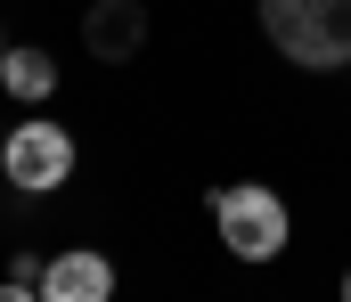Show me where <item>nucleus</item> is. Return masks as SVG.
Returning a JSON list of instances; mask_svg holds the SVG:
<instances>
[{
  "mask_svg": "<svg viewBox=\"0 0 351 302\" xmlns=\"http://www.w3.org/2000/svg\"><path fill=\"white\" fill-rule=\"evenodd\" d=\"M0 302H41V286H25V278H0Z\"/></svg>",
  "mask_w": 351,
  "mask_h": 302,
  "instance_id": "0eeeda50",
  "label": "nucleus"
},
{
  "mask_svg": "<svg viewBox=\"0 0 351 302\" xmlns=\"http://www.w3.org/2000/svg\"><path fill=\"white\" fill-rule=\"evenodd\" d=\"M139 41H147V8H139V0H90V16H82V49L90 58L131 66Z\"/></svg>",
  "mask_w": 351,
  "mask_h": 302,
  "instance_id": "39448f33",
  "label": "nucleus"
},
{
  "mask_svg": "<svg viewBox=\"0 0 351 302\" xmlns=\"http://www.w3.org/2000/svg\"><path fill=\"white\" fill-rule=\"evenodd\" d=\"M58 82H66V74H58V58H49V49H33V41H8V58H0V90L25 106V114H41V106L58 99Z\"/></svg>",
  "mask_w": 351,
  "mask_h": 302,
  "instance_id": "423d86ee",
  "label": "nucleus"
},
{
  "mask_svg": "<svg viewBox=\"0 0 351 302\" xmlns=\"http://www.w3.org/2000/svg\"><path fill=\"white\" fill-rule=\"evenodd\" d=\"M213 237H221L229 262H254L262 270V262H278L294 245V212L262 180H229V188H213Z\"/></svg>",
  "mask_w": 351,
  "mask_h": 302,
  "instance_id": "f03ea898",
  "label": "nucleus"
},
{
  "mask_svg": "<svg viewBox=\"0 0 351 302\" xmlns=\"http://www.w3.org/2000/svg\"><path fill=\"white\" fill-rule=\"evenodd\" d=\"M262 41L302 74L351 66V0H262Z\"/></svg>",
  "mask_w": 351,
  "mask_h": 302,
  "instance_id": "f257e3e1",
  "label": "nucleus"
},
{
  "mask_svg": "<svg viewBox=\"0 0 351 302\" xmlns=\"http://www.w3.org/2000/svg\"><path fill=\"white\" fill-rule=\"evenodd\" d=\"M74 164H82V147H74V131L49 123V114H25L16 131H0V180H8L16 197H58V188L74 180Z\"/></svg>",
  "mask_w": 351,
  "mask_h": 302,
  "instance_id": "7ed1b4c3",
  "label": "nucleus"
},
{
  "mask_svg": "<svg viewBox=\"0 0 351 302\" xmlns=\"http://www.w3.org/2000/svg\"><path fill=\"white\" fill-rule=\"evenodd\" d=\"M335 294H343V302H351V262H343V286H335Z\"/></svg>",
  "mask_w": 351,
  "mask_h": 302,
  "instance_id": "6e6552de",
  "label": "nucleus"
},
{
  "mask_svg": "<svg viewBox=\"0 0 351 302\" xmlns=\"http://www.w3.org/2000/svg\"><path fill=\"white\" fill-rule=\"evenodd\" d=\"M41 302H114V262L98 245H66L41 262Z\"/></svg>",
  "mask_w": 351,
  "mask_h": 302,
  "instance_id": "20e7f679",
  "label": "nucleus"
},
{
  "mask_svg": "<svg viewBox=\"0 0 351 302\" xmlns=\"http://www.w3.org/2000/svg\"><path fill=\"white\" fill-rule=\"evenodd\" d=\"M0 58H8V41H0Z\"/></svg>",
  "mask_w": 351,
  "mask_h": 302,
  "instance_id": "1a4fd4ad",
  "label": "nucleus"
}]
</instances>
